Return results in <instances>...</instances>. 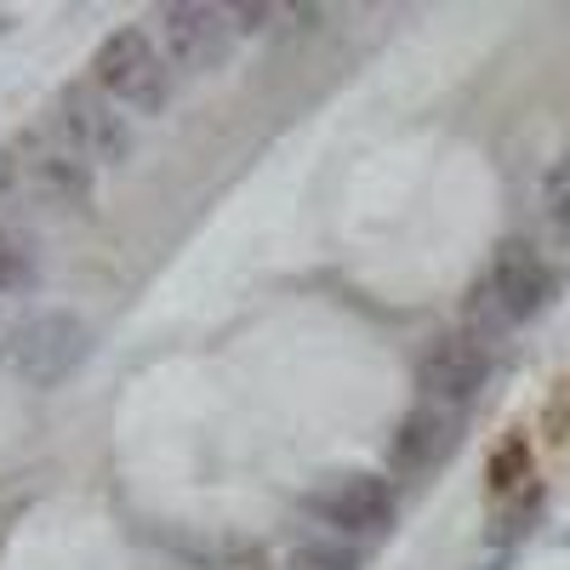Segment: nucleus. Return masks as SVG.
Masks as SVG:
<instances>
[{"instance_id": "nucleus-6", "label": "nucleus", "mask_w": 570, "mask_h": 570, "mask_svg": "<svg viewBox=\"0 0 570 570\" xmlns=\"http://www.w3.org/2000/svg\"><path fill=\"white\" fill-rule=\"evenodd\" d=\"M160 52L171 75H217L234 58V23L228 7H200V0H171L160 7Z\"/></svg>"}, {"instance_id": "nucleus-17", "label": "nucleus", "mask_w": 570, "mask_h": 570, "mask_svg": "<svg viewBox=\"0 0 570 570\" xmlns=\"http://www.w3.org/2000/svg\"><path fill=\"white\" fill-rule=\"evenodd\" d=\"M7 212H23V195H18V183H12V171L0 166V217Z\"/></svg>"}, {"instance_id": "nucleus-10", "label": "nucleus", "mask_w": 570, "mask_h": 570, "mask_svg": "<svg viewBox=\"0 0 570 570\" xmlns=\"http://www.w3.org/2000/svg\"><path fill=\"white\" fill-rule=\"evenodd\" d=\"M40 285V252L23 240L18 228L0 223V297H23Z\"/></svg>"}, {"instance_id": "nucleus-16", "label": "nucleus", "mask_w": 570, "mask_h": 570, "mask_svg": "<svg viewBox=\"0 0 570 570\" xmlns=\"http://www.w3.org/2000/svg\"><path fill=\"white\" fill-rule=\"evenodd\" d=\"M548 434L553 440H570V383H559V394L548 405Z\"/></svg>"}, {"instance_id": "nucleus-15", "label": "nucleus", "mask_w": 570, "mask_h": 570, "mask_svg": "<svg viewBox=\"0 0 570 570\" xmlns=\"http://www.w3.org/2000/svg\"><path fill=\"white\" fill-rule=\"evenodd\" d=\"M274 18H279V7H228L234 35H257V29H268Z\"/></svg>"}, {"instance_id": "nucleus-2", "label": "nucleus", "mask_w": 570, "mask_h": 570, "mask_svg": "<svg viewBox=\"0 0 570 570\" xmlns=\"http://www.w3.org/2000/svg\"><path fill=\"white\" fill-rule=\"evenodd\" d=\"M0 166L12 171L23 206L91 212V195H98V171H91L52 126H23L7 149H0Z\"/></svg>"}, {"instance_id": "nucleus-8", "label": "nucleus", "mask_w": 570, "mask_h": 570, "mask_svg": "<svg viewBox=\"0 0 570 570\" xmlns=\"http://www.w3.org/2000/svg\"><path fill=\"white\" fill-rule=\"evenodd\" d=\"M485 376H491V348L473 343L468 331L434 337V343L422 348V360H416V389L434 400V405H451V411H462L473 394H480Z\"/></svg>"}, {"instance_id": "nucleus-14", "label": "nucleus", "mask_w": 570, "mask_h": 570, "mask_svg": "<svg viewBox=\"0 0 570 570\" xmlns=\"http://www.w3.org/2000/svg\"><path fill=\"white\" fill-rule=\"evenodd\" d=\"M212 570H274V564H268L263 542H240V537H234V542H223L212 553Z\"/></svg>"}, {"instance_id": "nucleus-4", "label": "nucleus", "mask_w": 570, "mask_h": 570, "mask_svg": "<svg viewBox=\"0 0 570 570\" xmlns=\"http://www.w3.org/2000/svg\"><path fill=\"white\" fill-rule=\"evenodd\" d=\"M91 86L126 115H160L171 104V63L142 29H115L91 52Z\"/></svg>"}, {"instance_id": "nucleus-5", "label": "nucleus", "mask_w": 570, "mask_h": 570, "mask_svg": "<svg viewBox=\"0 0 570 570\" xmlns=\"http://www.w3.org/2000/svg\"><path fill=\"white\" fill-rule=\"evenodd\" d=\"M52 131L69 142V149L91 166V171H104V166H126L131 149H137V137H131V115L115 109L98 86L86 80H63L58 86V98H52Z\"/></svg>"}, {"instance_id": "nucleus-3", "label": "nucleus", "mask_w": 570, "mask_h": 570, "mask_svg": "<svg viewBox=\"0 0 570 570\" xmlns=\"http://www.w3.org/2000/svg\"><path fill=\"white\" fill-rule=\"evenodd\" d=\"M91 325L69 308H35L0 331V365L29 389H63L91 360Z\"/></svg>"}, {"instance_id": "nucleus-11", "label": "nucleus", "mask_w": 570, "mask_h": 570, "mask_svg": "<svg viewBox=\"0 0 570 570\" xmlns=\"http://www.w3.org/2000/svg\"><path fill=\"white\" fill-rule=\"evenodd\" d=\"M531 491V445L525 440H508L497 456H491V497H525Z\"/></svg>"}, {"instance_id": "nucleus-9", "label": "nucleus", "mask_w": 570, "mask_h": 570, "mask_svg": "<svg viewBox=\"0 0 570 570\" xmlns=\"http://www.w3.org/2000/svg\"><path fill=\"white\" fill-rule=\"evenodd\" d=\"M462 440V411L451 405H434V400H422L400 416L394 428V440H389V468H394V480H422V473H434Z\"/></svg>"}, {"instance_id": "nucleus-7", "label": "nucleus", "mask_w": 570, "mask_h": 570, "mask_svg": "<svg viewBox=\"0 0 570 570\" xmlns=\"http://www.w3.org/2000/svg\"><path fill=\"white\" fill-rule=\"evenodd\" d=\"M308 508L337 531L376 537V531H389V519H394V485L383 473H325L308 491Z\"/></svg>"}, {"instance_id": "nucleus-1", "label": "nucleus", "mask_w": 570, "mask_h": 570, "mask_svg": "<svg viewBox=\"0 0 570 570\" xmlns=\"http://www.w3.org/2000/svg\"><path fill=\"white\" fill-rule=\"evenodd\" d=\"M548 297H553V268L542 263V252L531 240H502L485 279L473 285V303H468L473 331L468 337L491 343V337H502V331L537 320L548 308Z\"/></svg>"}, {"instance_id": "nucleus-12", "label": "nucleus", "mask_w": 570, "mask_h": 570, "mask_svg": "<svg viewBox=\"0 0 570 570\" xmlns=\"http://www.w3.org/2000/svg\"><path fill=\"white\" fill-rule=\"evenodd\" d=\"M542 212H548V228L570 246V155L542 177Z\"/></svg>"}, {"instance_id": "nucleus-13", "label": "nucleus", "mask_w": 570, "mask_h": 570, "mask_svg": "<svg viewBox=\"0 0 570 570\" xmlns=\"http://www.w3.org/2000/svg\"><path fill=\"white\" fill-rule=\"evenodd\" d=\"M285 570H360V553L343 542H308L285 559Z\"/></svg>"}]
</instances>
